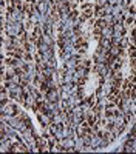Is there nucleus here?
<instances>
[{"label": "nucleus", "mask_w": 136, "mask_h": 154, "mask_svg": "<svg viewBox=\"0 0 136 154\" xmlns=\"http://www.w3.org/2000/svg\"><path fill=\"white\" fill-rule=\"evenodd\" d=\"M136 85V54L130 45H124L111 62V93L113 100L128 94Z\"/></svg>", "instance_id": "obj_1"}, {"label": "nucleus", "mask_w": 136, "mask_h": 154, "mask_svg": "<svg viewBox=\"0 0 136 154\" xmlns=\"http://www.w3.org/2000/svg\"><path fill=\"white\" fill-rule=\"evenodd\" d=\"M79 2L82 3V6H88V5L93 2V0H79Z\"/></svg>", "instance_id": "obj_5"}, {"label": "nucleus", "mask_w": 136, "mask_h": 154, "mask_svg": "<svg viewBox=\"0 0 136 154\" xmlns=\"http://www.w3.org/2000/svg\"><path fill=\"white\" fill-rule=\"evenodd\" d=\"M128 3H130V9L136 11V0H128Z\"/></svg>", "instance_id": "obj_4"}, {"label": "nucleus", "mask_w": 136, "mask_h": 154, "mask_svg": "<svg viewBox=\"0 0 136 154\" xmlns=\"http://www.w3.org/2000/svg\"><path fill=\"white\" fill-rule=\"evenodd\" d=\"M131 38H133V42L136 43V25H134V28H133V31H131Z\"/></svg>", "instance_id": "obj_6"}, {"label": "nucleus", "mask_w": 136, "mask_h": 154, "mask_svg": "<svg viewBox=\"0 0 136 154\" xmlns=\"http://www.w3.org/2000/svg\"><path fill=\"white\" fill-rule=\"evenodd\" d=\"M102 74L99 72L97 69H91L87 72L77 86V91H79V97L87 102V103H91V102L97 97V94L101 93L102 89Z\"/></svg>", "instance_id": "obj_3"}, {"label": "nucleus", "mask_w": 136, "mask_h": 154, "mask_svg": "<svg viewBox=\"0 0 136 154\" xmlns=\"http://www.w3.org/2000/svg\"><path fill=\"white\" fill-rule=\"evenodd\" d=\"M102 46H104L102 31L99 29V26L94 22H85L81 26L77 43H76V49L79 53L81 60L91 62L102 51Z\"/></svg>", "instance_id": "obj_2"}]
</instances>
